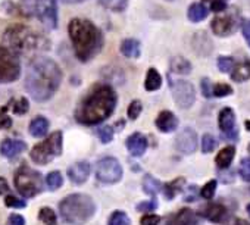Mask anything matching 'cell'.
<instances>
[{
	"mask_svg": "<svg viewBox=\"0 0 250 225\" xmlns=\"http://www.w3.org/2000/svg\"><path fill=\"white\" fill-rule=\"evenodd\" d=\"M199 215L213 224H222L229 221V212L222 203H208L200 207Z\"/></svg>",
	"mask_w": 250,
	"mask_h": 225,
	"instance_id": "cell-13",
	"label": "cell"
},
{
	"mask_svg": "<svg viewBox=\"0 0 250 225\" xmlns=\"http://www.w3.org/2000/svg\"><path fill=\"white\" fill-rule=\"evenodd\" d=\"M210 9L216 14L219 12H224L227 9V3H225V0H212L210 2Z\"/></svg>",
	"mask_w": 250,
	"mask_h": 225,
	"instance_id": "cell-48",
	"label": "cell"
},
{
	"mask_svg": "<svg viewBox=\"0 0 250 225\" xmlns=\"http://www.w3.org/2000/svg\"><path fill=\"white\" fill-rule=\"evenodd\" d=\"M107 224L109 225H130L131 222H130V218L127 213L122 212V210H116L110 215Z\"/></svg>",
	"mask_w": 250,
	"mask_h": 225,
	"instance_id": "cell-35",
	"label": "cell"
},
{
	"mask_svg": "<svg viewBox=\"0 0 250 225\" xmlns=\"http://www.w3.org/2000/svg\"><path fill=\"white\" fill-rule=\"evenodd\" d=\"M244 125H246V128H247V130L250 131V121H249V120H247V121L244 123Z\"/></svg>",
	"mask_w": 250,
	"mask_h": 225,
	"instance_id": "cell-54",
	"label": "cell"
},
{
	"mask_svg": "<svg viewBox=\"0 0 250 225\" xmlns=\"http://www.w3.org/2000/svg\"><path fill=\"white\" fill-rule=\"evenodd\" d=\"M8 191H9V184H8V181H6L5 178L0 177V194H5V193H8Z\"/></svg>",
	"mask_w": 250,
	"mask_h": 225,
	"instance_id": "cell-51",
	"label": "cell"
},
{
	"mask_svg": "<svg viewBox=\"0 0 250 225\" xmlns=\"http://www.w3.org/2000/svg\"><path fill=\"white\" fill-rule=\"evenodd\" d=\"M11 107L14 110V114L17 115H24L30 110V103L25 97H21L18 100H11Z\"/></svg>",
	"mask_w": 250,
	"mask_h": 225,
	"instance_id": "cell-34",
	"label": "cell"
},
{
	"mask_svg": "<svg viewBox=\"0 0 250 225\" xmlns=\"http://www.w3.org/2000/svg\"><path fill=\"white\" fill-rule=\"evenodd\" d=\"M8 225H25V219L18 215V213H14L9 216V221H8Z\"/></svg>",
	"mask_w": 250,
	"mask_h": 225,
	"instance_id": "cell-50",
	"label": "cell"
},
{
	"mask_svg": "<svg viewBox=\"0 0 250 225\" xmlns=\"http://www.w3.org/2000/svg\"><path fill=\"white\" fill-rule=\"evenodd\" d=\"M171 71L180 75H187L191 72V63L183 56H175L171 59Z\"/></svg>",
	"mask_w": 250,
	"mask_h": 225,
	"instance_id": "cell-26",
	"label": "cell"
},
{
	"mask_svg": "<svg viewBox=\"0 0 250 225\" xmlns=\"http://www.w3.org/2000/svg\"><path fill=\"white\" fill-rule=\"evenodd\" d=\"M142 110H143L142 102H140V100H133V102L130 103V106H128V118H130L131 121L137 120V118L140 117V114H142Z\"/></svg>",
	"mask_w": 250,
	"mask_h": 225,
	"instance_id": "cell-37",
	"label": "cell"
},
{
	"mask_svg": "<svg viewBox=\"0 0 250 225\" xmlns=\"http://www.w3.org/2000/svg\"><path fill=\"white\" fill-rule=\"evenodd\" d=\"M169 2H172V0H169Z\"/></svg>",
	"mask_w": 250,
	"mask_h": 225,
	"instance_id": "cell-56",
	"label": "cell"
},
{
	"mask_svg": "<svg viewBox=\"0 0 250 225\" xmlns=\"http://www.w3.org/2000/svg\"><path fill=\"white\" fill-rule=\"evenodd\" d=\"M218 125L219 130L222 131V134L228 139V140H238V128H237V121H235V115L234 110L231 107H224L219 112L218 117Z\"/></svg>",
	"mask_w": 250,
	"mask_h": 225,
	"instance_id": "cell-12",
	"label": "cell"
},
{
	"mask_svg": "<svg viewBox=\"0 0 250 225\" xmlns=\"http://www.w3.org/2000/svg\"><path fill=\"white\" fill-rule=\"evenodd\" d=\"M200 85H202L203 96H205V97H210V96H212V85H210V81H209V78H203Z\"/></svg>",
	"mask_w": 250,
	"mask_h": 225,
	"instance_id": "cell-49",
	"label": "cell"
},
{
	"mask_svg": "<svg viewBox=\"0 0 250 225\" xmlns=\"http://www.w3.org/2000/svg\"><path fill=\"white\" fill-rule=\"evenodd\" d=\"M161 85H162V77H161V74L155 68H150L147 71V75H146L145 88L147 91H155V90H159Z\"/></svg>",
	"mask_w": 250,
	"mask_h": 225,
	"instance_id": "cell-27",
	"label": "cell"
},
{
	"mask_svg": "<svg viewBox=\"0 0 250 225\" xmlns=\"http://www.w3.org/2000/svg\"><path fill=\"white\" fill-rule=\"evenodd\" d=\"M74 52L81 62L91 61L103 47L102 31L88 20L74 18L68 25Z\"/></svg>",
	"mask_w": 250,
	"mask_h": 225,
	"instance_id": "cell-3",
	"label": "cell"
},
{
	"mask_svg": "<svg viewBox=\"0 0 250 225\" xmlns=\"http://www.w3.org/2000/svg\"><path fill=\"white\" fill-rule=\"evenodd\" d=\"M165 225H199V219L191 209L184 207L175 215H172Z\"/></svg>",
	"mask_w": 250,
	"mask_h": 225,
	"instance_id": "cell-20",
	"label": "cell"
},
{
	"mask_svg": "<svg viewBox=\"0 0 250 225\" xmlns=\"http://www.w3.org/2000/svg\"><path fill=\"white\" fill-rule=\"evenodd\" d=\"M39 219H40L44 225H58L56 213H55L53 209H50V207H42L40 212H39Z\"/></svg>",
	"mask_w": 250,
	"mask_h": 225,
	"instance_id": "cell-33",
	"label": "cell"
},
{
	"mask_svg": "<svg viewBox=\"0 0 250 225\" xmlns=\"http://www.w3.org/2000/svg\"><path fill=\"white\" fill-rule=\"evenodd\" d=\"M241 33H243V36H244L249 47H250V18H246L241 21Z\"/></svg>",
	"mask_w": 250,
	"mask_h": 225,
	"instance_id": "cell-47",
	"label": "cell"
},
{
	"mask_svg": "<svg viewBox=\"0 0 250 225\" xmlns=\"http://www.w3.org/2000/svg\"><path fill=\"white\" fill-rule=\"evenodd\" d=\"M21 75V63L18 56L9 49L0 46V84L14 82Z\"/></svg>",
	"mask_w": 250,
	"mask_h": 225,
	"instance_id": "cell-9",
	"label": "cell"
},
{
	"mask_svg": "<svg viewBox=\"0 0 250 225\" xmlns=\"http://www.w3.org/2000/svg\"><path fill=\"white\" fill-rule=\"evenodd\" d=\"M208 15H209V11L203 3H193V5H190V8L187 11V17L191 22H200Z\"/></svg>",
	"mask_w": 250,
	"mask_h": 225,
	"instance_id": "cell-25",
	"label": "cell"
},
{
	"mask_svg": "<svg viewBox=\"0 0 250 225\" xmlns=\"http://www.w3.org/2000/svg\"><path fill=\"white\" fill-rule=\"evenodd\" d=\"M46 184H47L49 190H52V191L61 188L62 184H63V178H62L61 172H59V171H52V172H49L47 177H46Z\"/></svg>",
	"mask_w": 250,
	"mask_h": 225,
	"instance_id": "cell-32",
	"label": "cell"
},
{
	"mask_svg": "<svg viewBox=\"0 0 250 225\" xmlns=\"http://www.w3.org/2000/svg\"><path fill=\"white\" fill-rule=\"evenodd\" d=\"M61 81L62 71L53 59L37 56L27 68L25 88L28 94L37 102L49 100L58 91Z\"/></svg>",
	"mask_w": 250,
	"mask_h": 225,
	"instance_id": "cell-1",
	"label": "cell"
},
{
	"mask_svg": "<svg viewBox=\"0 0 250 225\" xmlns=\"http://www.w3.org/2000/svg\"><path fill=\"white\" fill-rule=\"evenodd\" d=\"M227 225H250V222L243 221V219H229Z\"/></svg>",
	"mask_w": 250,
	"mask_h": 225,
	"instance_id": "cell-52",
	"label": "cell"
},
{
	"mask_svg": "<svg viewBox=\"0 0 250 225\" xmlns=\"http://www.w3.org/2000/svg\"><path fill=\"white\" fill-rule=\"evenodd\" d=\"M3 41L6 44V49L14 52L15 55H28V53H37L44 52L50 49V41L47 37L34 28L22 24L11 25L3 36Z\"/></svg>",
	"mask_w": 250,
	"mask_h": 225,
	"instance_id": "cell-4",
	"label": "cell"
},
{
	"mask_svg": "<svg viewBox=\"0 0 250 225\" xmlns=\"http://www.w3.org/2000/svg\"><path fill=\"white\" fill-rule=\"evenodd\" d=\"M27 6H28V11H31L33 15H36L46 28L55 30L58 27L56 0H31Z\"/></svg>",
	"mask_w": 250,
	"mask_h": 225,
	"instance_id": "cell-8",
	"label": "cell"
},
{
	"mask_svg": "<svg viewBox=\"0 0 250 225\" xmlns=\"http://www.w3.org/2000/svg\"><path fill=\"white\" fill-rule=\"evenodd\" d=\"M159 222H161V216L153 215V213L145 215V216L140 219V224H142V225H159Z\"/></svg>",
	"mask_w": 250,
	"mask_h": 225,
	"instance_id": "cell-46",
	"label": "cell"
},
{
	"mask_svg": "<svg viewBox=\"0 0 250 225\" xmlns=\"http://www.w3.org/2000/svg\"><path fill=\"white\" fill-rule=\"evenodd\" d=\"M121 53L125 58L137 59L140 56V41L136 39H125L121 43Z\"/></svg>",
	"mask_w": 250,
	"mask_h": 225,
	"instance_id": "cell-22",
	"label": "cell"
},
{
	"mask_svg": "<svg viewBox=\"0 0 250 225\" xmlns=\"http://www.w3.org/2000/svg\"><path fill=\"white\" fill-rule=\"evenodd\" d=\"M231 78L235 82H243L250 78V61L244 59L243 62H238L231 69Z\"/></svg>",
	"mask_w": 250,
	"mask_h": 225,
	"instance_id": "cell-21",
	"label": "cell"
},
{
	"mask_svg": "<svg viewBox=\"0 0 250 225\" xmlns=\"http://www.w3.org/2000/svg\"><path fill=\"white\" fill-rule=\"evenodd\" d=\"M246 209H247V213H249V216H250V203H249V205L246 206Z\"/></svg>",
	"mask_w": 250,
	"mask_h": 225,
	"instance_id": "cell-55",
	"label": "cell"
},
{
	"mask_svg": "<svg viewBox=\"0 0 250 225\" xmlns=\"http://www.w3.org/2000/svg\"><path fill=\"white\" fill-rule=\"evenodd\" d=\"M59 212L62 219L66 224L71 225H83L96 212V205L93 199L87 194H71L66 196L61 203H59Z\"/></svg>",
	"mask_w": 250,
	"mask_h": 225,
	"instance_id": "cell-5",
	"label": "cell"
},
{
	"mask_svg": "<svg viewBox=\"0 0 250 225\" xmlns=\"http://www.w3.org/2000/svg\"><path fill=\"white\" fill-rule=\"evenodd\" d=\"M49 130V121L44 117H37L30 123V134L33 137H43Z\"/></svg>",
	"mask_w": 250,
	"mask_h": 225,
	"instance_id": "cell-24",
	"label": "cell"
},
{
	"mask_svg": "<svg viewBox=\"0 0 250 225\" xmlns=\"http://www.w3.org/2000/svg\"><path fill=\"white\" fill-rule=\"evenodd\" d=\"M5 205L8 207H14V209H21V207H25L27 206V202L25 200H21L15 196H8L5 199Z\"/></svg>",
	"mask_w": 250,
	"mask_h": 225,
	"instance_id": "cell-43",
	"label": "cell"
},
{
	"mask_svg": "<svg viewBox=\"0 0 250 225\" xmlns=\"http://www.w3.org/2000/svg\"><path fill=\"white\" fill-rule=\"evenodd\" d=\"M172 97L181 109H188L196 100V91L191 82L186 80H169Z\"/></svg>",
	"mask_w": 250,
	"mask_h": 225,
	"instance_id": "cell-11",
	"label": "cell"
},
{
	"mask_svg": "<svg viewBox=\"0 0 250 225\" xmlns=\"http://www.w3.org/2000/svg\"><path fill=\"white\" fill-rule=\"evenodd\" d=\"M12 127V118L6 115V107L0 110V130H9Z\"/></svg>",
	"mask_w": 250,
	"mask_h": 225,
	"instance_id": "cell-45",
	"label": "cell"
},
{
	"mask_svg": "<svg viewBox=\"0 0 250 225\" xmlns=\"http://www.w3.org/2000/svg\"><path fill=\"white\" fill-rule=\"evenodd\" d=\"M156 127L161 133H172L178 128V118L171 110H162L156 118Z\"/></svg>",
	"mask_w": 250,
	"mask_h": 225,
	"instance_id": "cell-18",
	"label": "cell"
},
{
	"mask_svg": "<svg viewBox=\"0 0 250 225\" xmlns=\"http://www.w3.org/2000/svg\"><path fill=\"white\" fill-rule=\"evenodd\" d=\"M238 174H240V177H241L243 181L250 183V158H244V159L240 162Z\"/></svg>",
	"mask_w": 250,
	"mask_h": 225,
	"instance_id": "cell-40",
	"label": "cell"
},
{
	"mask_svg": "<svg viewBox=\"0 0 250 225\" xmlns=\"http://www.w3.org/2000/svg\"><path fill=\"white\" fill-rule=\"evenodd\" d=\"M62 133L61 131H55L52 133L44 142L36 144L30 153L31 159L39 164V165H47L50 164L53 159H56L58 156H61L62 153Z\"/></svg>",
	"mask_w": 250,
	"mask_h": 225,
	"instance_id": "cell-6",
	"label": "cell"
},
{
	"mask_svg": "<svg viewBox=\"0 0 250 225\" xmlns=\"http://www.w3.org/2000/svg\"><path fill=\"white\" fill-rule=\"evenodd\" d=\"M63 2H66V3H80V2H83V0H63Z\"/></svg>",
	"mask_w": 250,
	"mask_h": 225,
	"instance_id": "cell-53",
	"label": "cell"
},
{
	"mask_svg": "<svg viewBox=\"0 0 250 225\" xmlns=\"http://www.w3.org/2000/svg\"><path fill=\"white\" fill-rule=\"evenodd\" d=\"M99 139L103 144H107L113 139V128L112 127H102L99 128Z\"/></svg>",
	"mask_w": 250,
	"mask_h": 225,
	"instance_id": "cell-42",
	"label": "cell"
},
{
	"mask_svg": "<svg viewBox=\"0 0 250 225\" xmlns=\"http://www.w3.org/2000/svg\"><path fill=\"white\" fill-rule=\"evenodd\" d=\"M116 106V93L109 84L96 85L80 103L75 118L84 125H97L107 120Z\"/></svg>",
	"mask_w": 250,
	"mask_h": 225,
	"instance_id": "cell-2",
	"label": "cell"
},
{
	"mask_svg": "<svg viewBox=\"0 0 250 225\" xmlns=\"http://www.w3.org/2000/svg\"><path fill=\"white\" fill-rule=\"evenodd\" d=\"M200 47H205L203 50H205V55H209L210 52H212V41H210V39L203 33V31H199L196 36H194V50L199 53V50H200Z\"/></svg>",
	"mask_w": 250,
	"mask_h": 225,
	"instance_id": "cell-30",
	"label": "cell"
},
{
	"mask_svg": "<svg viewBox=\"0 0 250 225\" xmlns=\"http://www.w3.org/2000/svg\"><path fill=\"white\" fill-rule=\"evenodd\" d=\"M216 180H210V181H208L205 185H203V188L200 190V196L203 197V199H206V200H210L213 196H215V191H216Z\"/></svg>",
	"mask_w": 250,
	"mask_h": 225,
	"instance_id": "cell-36",
	"label": "cell"
},
{
	"mask_svg": "<svg viewBox=\"0 0 250 225\" xmlns=\"http://www.w3.org/2000/svg\"><path fill=\"white\" fill-rule=\"evenodd\" d=\"M184 184H186V180H184V178H177V180H174V181L165 184V185L162 187V190H164L167 199H168V200H172V199L177 196V193H180V191L184 188Z\"/></svg>",
	"mask_w": 250,
	"mask_h": 225,
	"instance_id": "cell-29",
	"label": "cell"
},
{
	"mask_svg": "<svg viewBox=\"0 0 250 225\" xmlns=\"http://www.w3.org/2000/svg\"><path fill=\"white\" fill-rule=\"evenodd\" d=\"M162 184H161V181L159 180H156L155 177H152V175H145V178H143V190H145V193L146 194H149V196H156L161 190H162Z\"/></svg>",
	"mask_w": 250,
	"mask_h": 225,
	"instance_id": "cell-28",
	"label": "cell"
},
{
	"mask_svg": "<svg viewBox=\"0 0 250 225\" xmlns=\"http://www.w3.org/2000/svg\"><path fill=\"white\" fill-rule=\"evenodd\" d=\"M100 5L112 12H122L127 9L128 0H100Z\"/></svg>",
	"mask_w": 250,
	"mask_h": 225,
	"instance_id": "cell-31",
	"label": "cell"
},
{
	"mask_svg": "<svg viewBox=\"0 0 250 225\" xmlns=\"http://www.w3.org/2000/svg\"><path fill=\"white\" fill-rule=\"evenodd\" d=\"M215 144H216V142H215V139H213L212 134H205L203 136V139H202V150H203V153L213 152Z\"/></svg>",
	"mask_w": 250,
	"mask_h": 225,
	"instance_id": "cell-41",
	"label": "cell"
},
{
	"mask_svg": "<svg viewBox=\"0 0 250 225\" xmlns=\"http://www.w3.org/2000/svg\"><path fill=\"white\" fill-rule=\"evenodd\" d=\"M125 146H127L128 152H130L133 156L139 158V156H143L145 152L147 150L149 142H147V139H146L143 134L134 133V134H131V136L127 139V142H125Z\"/></svg>",
	"mask_w": 250,
	"mask_h": 225,
	"instance_id": "cell-17",
	"label": "cell"
},
{
	"mask_svg": "<svg viewBox=\"0 0 250 225\" xmlns=\"http://www.w3.org/2000/svg\"><path fill=\"white\" fill-rule=\"evenodd\" d=\"M212 31L219 36V37H227L232 34L235 28V21L231 15H224V17H216L212 21Z\"/></svg>",
	"mask_w": 250,
	"mask_h": 225,
	"instance_id": "cell-16",
	"label": "cell"
},
{
	"mask_svg": "<svg viewBox=\"0 0 250 225\" xmlns=\"http://www.w3.org/2000/svg\"><path fill=\"white\" fill-rule=\"evenodd\" d=\"M15 187L18 193L24 197H34L43 191L42 174L31 169L30 166H21L15 174Z\"/></svg>",
	"mask_w": 250,
	"mask_h": 225,
	"instance_id": "cell-7",
	"label": "cell"
},
{
	"mask_svg": "<svg viewBox=\"0 0 250 225\" xmlns=\"http://www.w3.org/2000/svg\"><path fill=\"white\" fill-rule=\"evenodd\" d=\"M216 65L221 72H231V69L234 66V59L229 56H219L216 61Z\"/></svg>",
	"mask_w": 250,
	"mask_h": 225,
	"instance_id": "cell-38",
	"label": "cell"
},
{
	"mask_svg": "<svg viewBox=\"0 0 250 225\" xmlns=\"http://www.w3.org/2000/svg\"><path fill=\"white\" fill-rule=\"evenodd\" d=\"M24 150H27V143L22 140L6 139L2 142V144H0V153H2L5 158H17Z\"/></svg>",
	"mask_w": 250,
	"mask_h": 225,
	"instance_id": "cell-19",
	"label": "cell"
},
{
	"mask_svg": "<svg viewBox=\"0 0 250 225\" xmlns=\"http://www.w3.org/2000/svg\"><path fill=\"white\" fill-rule=\"evenodd\" d=\"M231 93H232V88L225 82H219L212 87V96L215 97H225V96H229Z\"/></svg>",
	"mask_w": 250,
	"mask_h": 225,
	"instance_id": "cell-39",
	"label": "cell"
},
{
	"mask_svg": "<svg viewBox=\"0 0 250 225\" xmlns=\"http://www.w3.org/2000/svg\"><path fill=\"white\" fill-rule=\"evenodd\" d=\"M91 172V166L85 161H80L68 168V177L74 184H84Z\"/></svg>",
	"mask_w": 250,
	"mask_h": 225,
	"instance_id": "cell-15",
	"label": "cell"
},
{
	"mask_svg": "<svg viewBox=\"0 0 250 225\" xmlns=\"http://www.w3.org/2000/svg\"><path fill=\"white\" fill-rule=\"evenodd\" d=\"M175 147L184 153V155H191L197 149V134L191 128H184L175 139Z\"/></svg>",
	"mask_w": 250,
	"mask_h": 225,
	"instance_id": "cell-14",
	"label": "cell"
},
{
	"mask_svg": "<svg viewBox=\"0 0 250 225\" xmlns=\"http://www.w3.org/2000/svg\"><path fill=\"white\" fill-rule=\"evenodd\" d=\"M158 207V200L156 199H152L149 202H142L137 205V210L139 212H152Z\"/></svg>",
	"mask_w": 250,
	"mask_h": 225,
	"instance_id": "cell-44",
	"label": "cell"
},
{
	"mask_svg": "<svg viewBox=\"0 0 250 225\" xmlns=\"http://www.w3.org/2000/svg\"><path fill=\"white\" fill-rule=\"evenodd\" d=\"M96 178L103 184H115L122 178V166L112 156L102 158L96 165Z\"/></svg>",
	"mask_w": 250,
	"mask_h": 225,
	"instance_id": "cell-10",
	"label": "cell"
},
{
	"mask_svg": "<svg viewBox=\"0 0 250 225\" xmlns=\"http://www.w3.org/2000/svg\"><path fill=\"white\" fill-rule=\"evenodd\" d=\"M234 156H235V149H234L232 146H227V147H224V149H222V150H219V153L216 155V159H215L216 166H218V168H221V169L228 168V166L231 165V162H232Z\"/></svg>",
	"mask_w": 250,
	"mask_h": 225,
	"instance_id": "cell-23",
	"label": "cell"
}]
</instances>
